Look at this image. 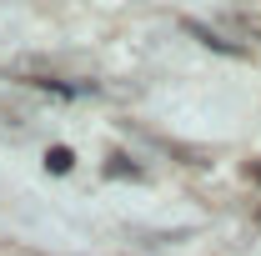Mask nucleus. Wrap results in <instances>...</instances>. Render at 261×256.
<instances>
[{"label": "nucleus", "mask_w": 261, "mask_h": 256, "mask_svg": "<svg viewBox=\"0 0 261 256\" xmlns=\"http://www.w3.org/2000/svg\"><path fill=\"white\" fill-rule=\"evenodd\" d=\"M45 166H50L56 176H65V171L75 166V156H70V146H50V151H45Z\"/></svg>", "instance_id": "obj_1"}, {"label": "nucleus", "mask_w": 261, "mask_h": 256, "mask_svg": "<svg viewBox=\"0 0 261 256\" xmlns=\"http://www.w3.org/2000/svg\"><path fill=\"white\" fill-rule=\"evenodd\" d=\"M106 171H111V176H141V171H136L126 156H111V166H106Z\"/></svg>", "instance_id": "obj_2"}, {"label": "nucleus", "mask_w": 261, "mask_h": 256, "mask_svg": "<svg viewBox=\"0 0 261 256\" xmlns=\"http://www.w3.org/2000/svg\"><path fill=\"white\" fill-rule=\"evenodd\" d=\"M251 176H256V181H261V166H251Z\"/></svg>", "instance_id": "obj_3"}]
</instances>
